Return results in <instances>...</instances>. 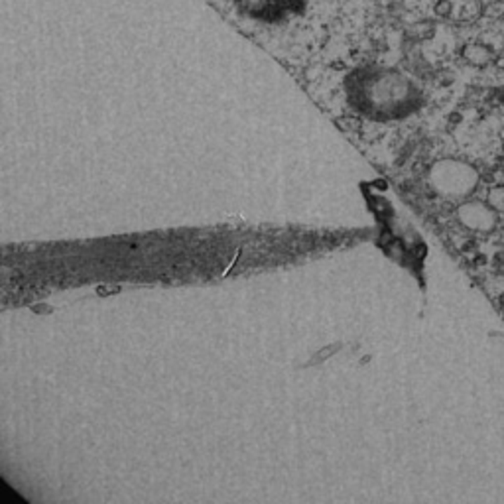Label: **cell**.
I'll return each mask as SVG.
<instances>
[{"instance_id": "obj_1", "label": "cell", "mask_w": 504, "mask_h": 504, "mask_svg": "<svg viewBox=\"0 0 504 504\" xmlns=\"http://www.w3.org/2000/svg\"><path fill=\"white\" fill-rule=\"evenodd\" d=\"M432 181L445 198L469 199L481 186V174L465 160H441L432 169Z\"/></svg>"}, {"instance_id": "obj_2", "label": "cell", "mask_w": 504, "mask_h": 504, "mask_svg": "<svg viewBox=\"0 0 504 504\" xmlns=\"http://www.w3.org/2000/svg\"><path fill=\"white\" fill-rule=\"evenodd\" d=\"M240 14L264 24H282L292 16L302 14L306 0H235Z\"/></svg>"}, {"instance_id": "obj_3", "label": "cell", "mask_w": 504, "mask_h": 504, "mask_svg": "<svg viewBox=\"0 0 504 504\" xmlns=\"http://www.w3.org/2000/svg\"><path fill=\"white\" fill-rule=\"evenodd\" d=\"M457 221L471 233L491 235L498 227L500 215L486 203V199H463L457 207Z\"/></svg>"}, {"instance_id": "obj_4", "label": "cell", "mask_w": 504, "mask_h": 504, "mask_svg": "<svg viewBox=\"0 0 504 504\" xmlns=\"http://www.w3.org/2000/svg\"><path fill=\"white\" fill-rule=\"evenodd\" d=\"M486 203L498 213L504 215V183H494L486 191Z\"/></svg>"}, {"instance_id": "obj_5", "label": "cell", "mask_w": 504, "mask_h": 504, "mask_svg": "<svg viewBox=\"0 0 504 504\" xmlns=\"http://www.w3.org/2000/svg\"><path fill=\"white\" fill-rule=\"evenodd\" d=\"M498 307H500V311L504 314V290H503V294L498 296Z\"/></svg>"}]
</instances>
